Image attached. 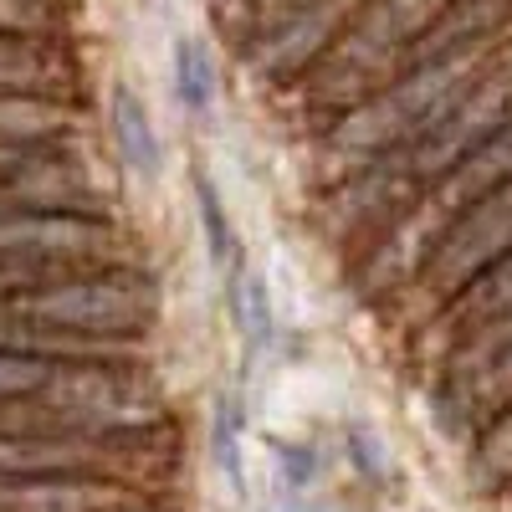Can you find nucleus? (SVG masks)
Masks as SVG:
<instances>
[{
	"instance_id": "obj_1",
	"label": "nucleus",
	"mask_w": 512,
	"mask_h": 512,
	"mask_svg": "<svg viewBox=\"0 0 512 512\" xmlns=\"http://www.w3.org/2000/svg\"><path fill=\"white\" fill-rule=\"evenodd\" d=\"M482 57H487V47L405 67L400 77H390L384 88H374L349 113L333 118L328 139H323L328 159H338V164H369V159H384V154H395V149L425 139L461 103V93L477 82V72L487 67Z\"/></svg>"
},
{
	"instance_id": "obj_2",
	"label": "nucleus",
	"mask_w": 512,
	"mask_h": 512,
	"mask_svg": "<svg viewBox=\"0 0 512 512\" xmlns=\"http://www.w3.org/2000/svg\"><path fill=\"white\" fill-rule=\"evenodd\" d=\"M446 6L451 0H364L349 16V26L323 47V57L297 77V88L308 98V113L338 118L359 98H369L374 88H384L400 72L405 52L431 31V21Z\"/></svg>"
},
{
	"instance_id": "obj_3",
	"label": "nucleus",
	"mask_w": 512,
	"mask_h": 512,
	"mask_svg": "<svg viewBox=\"0 0 512 512\" xmlns=\"http://www.w3.org/2000/svg\"><path fill=\"white\" fill-rule=\"evenodd\" d=\"M0 308L31 323L62 328V333H82V338H134L149 323V292L123 272L118 277L67 272V277H47L36 287L0 297Z\"/></svg>"
},
{
	"instance_id": "obj_4",
	"label": "nucleus",
	"mask_w": 512,
	"mask_h": 512,
	"mask_svg": "<svg viewBox=\"0 0 512 512\" xmlns=\"http://www.w3.org/2000/svg\"><path fill=\"white\" fill-rule=\"evenodd\" d=\"M507 251H512V180L492 185L487 195L456 210L436 246L425 251V282L436 297H456Z\"/></svg>"
},
{
	"instance_id": "obj_5",
	"label": "nucleus",
	"mask_w": 512,
	"mask_h": 512,
	"mask_svg": "<svg viewBox=\"0 0 512 512\" xmlns=\"http://www.w3.org/2000/svg\"><path fill=\"white\" fill-rule=\"evenodd\" d=\"M108 256L113 231L98 216H77V210H11V216H0V262L67 277L82 272V262H108Z\"/></svg>"
},
{
	"instance_id": "obj_6",
	"label": "nucleus",
	"mask_w": 512,
	"mask_h": 512,
	"mask_svg": "<svg viewBox=\"0 0 512 512\" xmlns=\"http://www.w3.org/2000/svg\"><path fill=\"white\" fill-rule=\"evenodd\" d=\"M451 308H456L451 323H456V338H461L456 379H466L512 344V251L502 262H492L472 287H461L451 297Z\"/></svg>"
},
{
	"instance_id": "obj_7",
	"label": "nucleus",
	"mask_w": 512,
	"mask_h": 512,
	"mask_svg": "<svg viewBox=\"0 0 512 512\" xmlns=\"http://www.w3.org/2000/svg\"><path fill=\"white\" fill-rule=\"evenodd\" d=\"M123 451L113 436L0 431V477H113Z\"/></svg>"
},
{
	"instance_id": "obj_8",
	"label": "nucleus",
	"mask_w": 512,
	"mask_h": 512,
	"mask_svg": "<svg viewBox=\"0 0 512 512\" xmlns=\"http://www.w3.org/2000/svg\"><path fill=\"white\" fill-rule=\"evenodd\" d=\"M113 477H0V512H123Z\"/></svg>"
},
{
	"instance_id": "obj_9",
	"label": "nucleus",
	"mask_w": 512,
	"mask_h": 512,
	"mask_svg": "<svg viewBox=\"0 0 512 512\" xmlns=\"http://www.w3.org/2000/svg\"><path fill=\"white\" fill-rule=\"evenodd\" d=\"M231 287V318H236V333L246 344V359H262L277 338V313H272V292H267V277L262 272H246V262L226 277Z\"/></svg>"
},
{
	"instance_id": "obj_10",
	"label": "nucleus",
	"mask_w": 512,
	"mask_h": 512,
	"mask_svg": "<svg viewBox=\"0 0 512 512\" xmlns=\"http://www.w3.org/2000/svg\"><path fill=\"white\" fill-rule=\"evenodd\" d=\"M72 113L57 98L41 93H0V139H21V144H47L67 134Z\"/></svg>"
},
{
	"instance_id": "obj_11",
	"label": "nucleus",
	"mask_w": 512,
	"mask_h": 512,
	"mask_svg": "<svg viewBox=\"0 0 512 512\" xmlns=\"http://www.w3.org/2000/svg\"><path fill=\"white\" fill-rule=\"evenodd\" d=\"M113 134H118V154L128 169H139V175H154L159 159H164V144L149 123V108L139 103V93L118 88L113 93Z\"/></svg>"
},
{
	"instance_id": "obj_12",
	"label": "nucleus",
	"mask_w": 512,
	"mask_h": 512,
	"mask_svg": "<svg viewBox=\"0 0 512 512\" xmlns=\"http://www.w3.org/2000/svg\"><path fill=\"white\" fill-rule=\"evenodd\" d=\"M195 205H200V231H205V251L226 277L241 267V246H236V231H231V216H226V200L216 190L210 175H195Z\"/></svg>"
},
{
	"instance_id": "obj_13",
	"label": "nucleus",
	"mask_w": 512,
	"mask_h": 512,
	"mask_svg": "<svg viewBox=\"0 0 512 512\" xmlns=\"http://www.w3.org/2000/svg\"><path fill=\"white\" fill-rule=\"evenodd\" d=\"M175 93L190 113H205L216 103V67H210V52L200 41H180L175 47Z\"/></svg>"
},
{
	"instance_id": "obj_14",
	"label": "nucleus",
	"mask_w": 512,
	"mask_h": 512,
	"mask_svg": "<svg viewBox=\"0 0 512 512\" xmlns=\"http://www.w3.org/2000/svg\"><path fill=\"white\" fill-rule=\"evenodd\" d=\"M241 436H246V405L236 395H221L216 420H210V451H216L231 487H241Z\"/></svg>"
},
{
	"instance_id": "obj_15",
	"label": "nucleus",
	"mask_w": 512,
	"mask_h": 512,
	"mask_svg": "<svg viewBox=\"0 0 512 512\" xmlns=\"http://www.w3.org/2000/svg\"><path fill=\"white\" fill-rule=\"evenodd\" d=\"M477 472L482 482L492 487H507L512 482V405H502L487 425V436L477 441Z\"/></svg>"
},
{
	"instance_id": "obj_16",
	"label": "nucleus",
	"mask_w": 512,
	"mask_h": 512,
	"mask_svg": "<svg viewBox=\"0 0 512 512\" xmlns=\"http://www.w3.org/2000/svg\"><path fill=\"white\" fill-rule=\"evenodd\" d=\"M57 359H36V354H6L0 349V405H16L31 400L41 384L52 379Z\"/></svg>"
},
{
	"instance_id": "obj_17",
	"label": "nucleus",
	"mask_w": 512,
	"mask_h": 512,
	"mask_svg": "<svg viewBox=\"0 0 512 512\" xmlns=\"http://www.w3.org/2000/svg\"><path fill=\"white\" fill-rule=\"evenodd\" d=\"M62 21V0H0V36H47Z\"/></svg>"
},
{
	"instance_id": "obj_18",
	"label": "nucleus",
	"mask_w": 512,
	"mask_h": 512,
	"mask_svg": "<svg viewBox=\"0 0 512 512\" xmlns=\"http://www.w3.org/2000/svg\"><path fill=\"white\" fill-rule=\"evenodd\" d=\"M272 451H277V482L292 497L318 482V446H308V441H277Z\"/></svg>"
},
{
	"instance_id": "obj_19",
	"label": "nucleus",
	"mask_w": 512,
	"mask_h": 512,
	"mask_svg": "<svg viewBox=\"0 0 512 512\" xmlns=\"http://www.w3.org/2000/svg\"><path fill=\"white\" fill-rule=\"evenodd\" d=\"M52 272H41V267H21V262H0V297H11L21 287H36V282H47Z\"/></svg>"
},
{
	"instance_id": "obj_20",
	"label": "nucleus",
	"mask_w": 512,
	"mask_h": 512,
	"mask_svg": "<svg viewBox=\"0 0 512 512\" xmlns=\"http://www.w3.org/2000/svg\"><path fill=\"white\" fill-rule=\"evenodd\" d=\"M47 144H52V139H47ZM31 149H36V144H21V139H0V175H6V169H16V164H21Z\"/></svg>"
}]
</instances>
